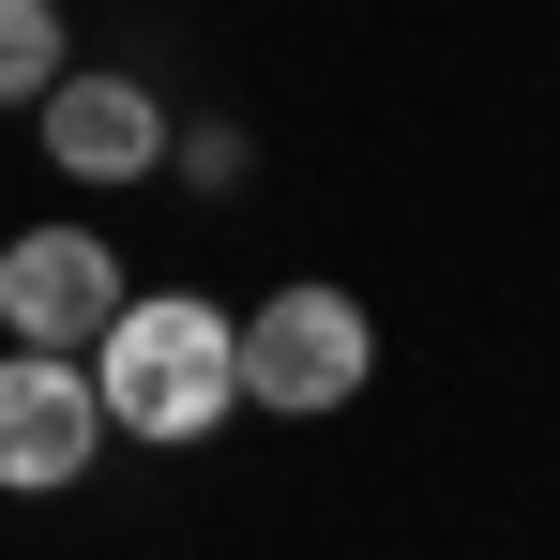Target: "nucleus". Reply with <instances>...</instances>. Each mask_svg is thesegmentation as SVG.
I'll return each mask as SVG.
<instances>
[{
    "instance_id": "obj_7",
    "label": "nucleus",
    "mask_w": 560,
    "mask_h": 560,
    "mask_svg": "<svg viewBox=\"0 0 560 560\" xmlns=\"http://www.w3.org/2000/svg\"><path fill=\"white\" fill-rule=\"evenodd\" d=\"M167 167H183V183H243V137H228V121H197V137H167Z\"/></svg>"
},
{
    "instance_id": "obj_6",
    "label": "nucleus",
    "mask_w": 560,
    "mask_h": 560,
    "mask_svg": "<svg viewBox=\"0 0 560 560\" xmlns=\"http://www.w3.org/2000/svg\"><path fill=\"white\" fill-rule=\"evenodd\" d=\"M61 61H77L61 46V0H0V106H46Z\"/></svg>"
},
{
    "instance_id": "obj_1",
    "label": "nucleus",
    "mask_w": 560,
    "mask_h": 560,
    "mask_svg": "<svg viewBox=\"0 0 560 560\" xmlns=\"http://www.w3.org/2000/svg\"><path fill=\"white\" fill-rule=\"evenodd\" d=\"M77 364H92V394H106V440L183 455V440H212V424L243 409V318L197 303V288H121V318H106Z\"/></svg>"
},
{
    "instance_id": "obj_2",
    "label": "nucleus",
    "mask_w": 560,
    "mask_h": 560,
    "mask_svg": "<svg viewBox=\"0 0 560 560\" xmlns=\"http://www.w3.org/2000/svg\"><path fill=\"white\" fill-rule=\"evenodd\" d=\"M378 364V318L349 288H273V303H243V409H273V424H318V409H349Z\"/></svg>"
},
{
    "instance_id": "obj_5",
    "label": "nucleus",
    "mask_w": 560,
    "mask_h": 560,
    "mask_svg": "<svg viewBox=\"0 0 560 560\" xmlns=\"http://www.w3.org/2000/svg\"><path fill=\"white\" fill-rule=\"evenodd\" d=\"M31 137H46V167H61V183H152L183 121L152 106V77H106V61H61V77H46V106H31Z\"/></svg>"
},
{
    "instance_id": "obj_3",
    "label": "nucleus",
    "mask_w": 560,
    "mask_h": 560,
    "mask_svg": "<svg viewBox=\"0 0 560 560\" xmlns=\"http://www.w3.org/2000/svg\"><path fill=\"white\" fill-rule=\"evenodd\" d=\"M106 455V394L77 349H0V485L15 500H61V485H92Z\"/></svg>"
},
{
    "instance_id": "obj_4",
    "label": "nucleus",
    "mask_w": 560,
    "mask_h": 560,
    "mask_svg": "<svg viewBox=\"0 0 560 560\" xmlns=\"http://www.w3.org/2000/svg\"><path fill=\"white\" fill-rule=\"evenodd\" d=\"M106 318H121V243L106 228L61 212V228H15L0 243V334L15 349H92Z\"/></svg>"
}]
</instances>
